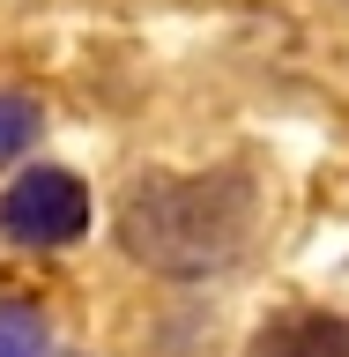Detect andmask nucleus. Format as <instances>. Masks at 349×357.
<instances>
[{
    "instance_id": "39448f33",
    "label": "nucleus",
    "mask_w": 349,
    "mask_h": 357,
    "mask_svg": "<svg viewBox=\"0 0 349 357\" xmlns=\"http://www.w3.org/2000/svg\"><path fill=\"white\" fill-rule=\"evenodd\" d=\"M0 357H45V320L30 305H0Z\"/></svg>"
},
{
    "instance_id": "f03ea898",
    "label": "nucleus",
    "mask_w": 349,
    "mask_h": 357,
    "mask_svg": "<svg viewBox=\"0 0 349 357\" xmlns=\"http://www.w3.org/2000/svg\"><path fill=\"white\" fill-rule=\"evenodd\" d=\"M0 223L22 245H67L89 231V186L75 172H60V164H38L30 178H15L0 194Z\"/></svg>"
},
{
    "instance_id": "f257e3e1",
    "label": "nucleus",
    "mask_w": 349,
    "mask_h": 357,
    "mask_svg": "<svg viewBox=\"0 0 349 357\" xmlns=\"http://www.w3.org/2000/svg\"><path fill=\"white\" fill-rule=\"evenodd\" d=\"M245 223H253L245 178H141L119 208V238L134 261L164 275H201L245 245Z\"/></svg>"
},
{
    "instance_id": "20e7f679",
    "label": "nucleus",
    "mask_w": 349,
    "mask_h": 357,
    "mask_svg": "<svg viewBox=\"0 0 349 357\" xmlns=\"http://www.w3.org/2000/svg\"><path fill=\"white\" fill-rule=\"evenodd\" d=\"M30 134H38V105L15 97V89H0V164H15L30 149Z\"/></svg>"
},
{
    "instance_id": "7ed1b4c3",
    "label": "nucleus",
    "mask_w": 349,
    "mask_h": 357,
    "mask_svg": "<svg viewBox=\"0 0 349 357\" xmlns=\"http://www.w3.org/2000/svg\"><path fill=\"white\" fill-rule=\"evenodd\" d=\"M253 357H349V320L327 312H290L253 335Z\"/></svg>"
}]
</instances>
